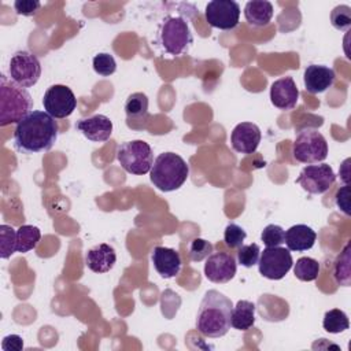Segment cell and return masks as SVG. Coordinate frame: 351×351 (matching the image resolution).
Here are the masks:
<instances>
[{
	"instance_id": "1",
	"label": "cell",
	"mask_w": 351,
	"mask_h": 351,
	"mask_svg": "<svg viewBox=\"0 0 351 351\" xmlns=\"http://www.w3.org/2000/svg\"><path fill=\"white\" fill-rule=\"evenodd\" d=\"M58 122L45 111L33 110L16 123L14 145L22 154H38L49 151L56 143Z\"/></svg>"
},
{
	"instance_id": "2",
	"label": "cell",
	"mask_w": 351,
	"mask_h": 351,
	"mask_svg": "<svg viewBox=\"0 0 351 351\" xmlns=\"http://www.w3.org/2000/svg\"><path fill=\"white\" fill-rule=\"evenodd\" d=\"M233 310L232 300L217 289H210L204 293L197 315L196 329L210 339L225 336L230 329V315Z\"/></svg>"
},
{
	"instance_id": "3",
	"label": "cell",
	"mask_w": 351,
	"mask_h": 351,
	"mask_svg": "<svg viewBox=\"0 0 351 351\" xmlns=\"http://www.w3.org/2000/svg\"><path fill=\"white\" fill-rule=\"evenodd\" d=\"M33 108L30 93L10 77L0 75V126L18 123Z\"/></svg>"
},
{
	"instance_id": "4",
	"label": "cell",
	"mask_w": 351,
	"mask_h": 351,
	"mask_svg": "<svg viewBox=\"0 0 351 351\" xmlns=\"http://www.w3.org/2000/svg\"><path fill=\"white\" fill-rule=\"evenodd\" d=\"M189 176V166L174 152H163L156 156L149 170V180L162 192L180 189Z\"/></svg>"
},
{
	"instance_id": "5",
	"label": "cell",
	"mask_w": 351,
	"mask_h": 351,
	"mask_svg": "<svg viewBox=\"0 0 351 351\" xmlns=\"http://www.w3.org/2000/svg\"><path fill=\"white\" fill-rule=\"evenodd\" d=\"M156 41L165 53L181 56L193 44V36L188 22L182 16L169 15L159 25Z\"/></svg>"
},
{
	"instance_id": "6",
	"label": "cell",
	"mask_w": 351,
	"mask_h": 351,
	"mask_svg": "<svg viewBox=\"0 0 351 351\" xmlns=\"http://www.w3.org/2000/svg\"><path fill=\"white\" fill-rule=\"evenodd\" d=\"M292 155L300 163H318L328 156L326 138L314 128H304L298 132L293 145Z\"/></svg>"
},
{
	"instance_id": "7",
	"label": "cell",
	"mask_w": 351,
	"mask_h": 351,
	"mask_svg": "<svg viewBox=\"0 0 351 351\" xmlns=\"http://www.w3.org/2000/svg\"><path fill=\"white\" fill-rule=\"evenodd\" d=\"M117 159L122 169L130 174H147L154 163L152 148L143 140L122 143L117 151Z\"/></svg>"
},
{
	"instance_id": "8",
	"label": "cell",
	"mask_w": 351,
	"mask_h": 351,
	"mask_svg": "<svg viewBox=\"0 0 351 351\" xmlns=\"http://www.w3.org/2000/svg\"><path fill=\"white\" fill-rule=\"evenodd\" d=\"M8 73L15 84L23 88H30L40 80L41 64L34 53L29 51H16L10 59Z\"/></svg>"
},
{
	"instance_id": "9",
	"label": "cell",
	"mask_w": 351,
	"mask_h": 351,
	"mask_svg": "<svg viewBox=\"0 0 351 351\" xmlns=\"http://www.w3.org/2000/svg\"><path fill=\"white\" fill-rule=\"evenodd\" d=\"M293 259L291 251L284 247H266L258 261L259 273L269 280H281L291 270Z\"/></svg>"
},
{
	"instance_id": "10",
	"label": "cell",
	"mask_w": 351,
	"mask_h": 351,
	"mask_svg": "<svg viewBox=\"0 0 351 351\" xmlns=\"http://www.w3.org/2000/svg\"><path fill=\"white\" fill-rule=\"evenodd\" d=\"M43 106L45 112L56 119H63L70 117L75 107L77 99L74 92L66 85H52L49 86L43 97Z\"/></svg>"
},
{
	"instance_id": "11",
	"label": "cell",
	"mask_w": 351,
	"mask_h": 351,
	"mask_svg": "<svg viewBox=\"0 0 351 351\" xmlns=\"http://www.w3.org/2000/svg\"><path fill=\"white\" fill-rule=\"evenodd\" d=\"M336 174L333 169L326 165H308L302 169L299 177L296 178V184H299L306 192L311 195L325 193L335 182Z\"/></svg>"
},
{
	"instance_id": "12",
	"label": "cell",
	"mask_w": 351,
	"mask_h": 351,
	"mask_svg": "<svg viewBox=\"0 0 351 351\" xmlns=\"http://www.w3.org/2000/svg\"><path fill=\"white\" fill-rule=\"evenodd\" d=\"M240 5L233 0H213L206 5V21L219 30H232L240 21Z\"/></svg>"
},
{
	"instance_id": "13",
	"label": "cell",
	"mask_w": 351,
	"mask_h": 351,
	"mask_svg": "<svg viewBox=\"0 0 351 351\" xmlns=\"http://www.w3.org/2000/svg\"><path fill=\"white\" fill-rule=\"evenodd\" d=\"M237 270L234 258L226 252H214L207 256L204 263V276L215 284L229 282Z\"/></svg>"
},
{
	"instance_id": "14",
	"label": "cell",
	"mask_w": 351,
	"mask_h": 351,
	"mask_svg": "<svg viewBox=\"0 0 351 351\" xmlns=\"http://www.w3.org/2000/svg\"><path fill=\"white\" fill-rule=\"evenodd\" d=\"M262 134L261 129L252 122H241L234 126L230 134V144L236 152L254 154L258 149Z\"/></svg>"
},
{
	"instance_id": "15",
	"label": "cell",
	"mask_w": 351,
	"mask_h": 351,
	"mask_svg": "<svg viewBox=\"0 0 351 351\" xmlns=\"http://www.w3.org/2000/svg\"><path fill=\"white\" fill-rule=\"evenodd\" d=\"M299 99V89L292 77L276 80L270 86V101L278 110H292Z\"/></svg>"
},
{
	"instance_id": "16",
	"label": "cell",
	"mask_w": 351,
	"mask_h": 351,
	"mask_svg": "<svg viewBox=\"0 0 351 351\" xmlns=\"http://www.w3.org/2000/svg\"><path fill=\"white\" fill-rule=\"evenodd\" d=\"M75 128L90 141L104 143L111 137L112 122L103 114H95L89 118L80 119Z\"/></svg>"
},
{
	"instance_id": "17",
	"label": "cell",
	"mask_w": 351,
	"mask_h": 351,
	"mask_svg": "<svg viewBox=\"0 0 351 351\" xmlns=\"http://www.w3.org/2000/svg\"><path fill=\"white\" fill-rule=\"evenodd\" d=\"M333 69L324 64H310L306 67L303 74L304 88L308 93L317 95L329 89L335 82Z\"/></svg>"
},
{
	"instance_id": "18",
	"label": "cell",
	"mask_w": 351,
	"mask_h": 351,
	"mask_svg": "<svg viewBox=\"0 0 351 351\" xmlns=\"http://www.w3.org/2000/svg\"><path fill=\"white\" fill-rule=\"evenodd\" d=\"M151 259L155 270L163 278H173L181 270V256L173 248L158 245L154 248Z\"/></svg>"
},
{
	"instance_id": "19",
	"label": "cell",
	"mask_w": 351,
	"mask_h": 351,
	"mask_svg": "<svg viewBox=\"0 0 351 351\" xmlns=\"http://www.w3.org/2000/svg\"><path fill=\"white\" fill-rule=\"evenodd\" d=\"M117 262L115 250L106 243L97 244L88 250L85 255V263L93 273H107Z\"/></svg>"
},
{
	"instance_id": "20",
	"label": "cell",
	"mask_w": 351,
	"mask_h": 351,
	"mask_svg": "<svg viewBox=\"0 0 351 351\" xmlns=\"http://www.w3.org/2000/svg\"><path fill=\"white\" fill-rule=\"evenodd\" d=\"M317 240V233L313 230V228L304 225V223H298L291 226L285 232V244L289 251H307L313 248L314 243Z\"/></svg>"
},
{
	"instance_id": "21",
	"label": "cell",
	"mask_w": 351,
	"mask_h": 351,
	"mask_svg": "<svg viewBox=\"0 0 351 351\" xmlns=\"http://www.w3.org/2000/svg\"><path fill=\"white\" fill-rule=\"evenodd\" d=\"M128 125L130 128H134L136 122H147L149 118L148 114V97L143 92H134L128 96L125 106H123Z\"/></svg>"
},
{
	"instance_id": "22",
	"label": "cell",
	"mask_w": 351,
	"mask_h": 351,
	"mask_svg": "<svg viewBox=\"0 0 351 351\" xmlns=\"http://www.w3.org/2000/svg\"><path fill=\"white\" fill-rule=\"evenodd\" d=\"M244 16L252 26H266L273 18V5L266 0H251L244 7Z\"/></svg>"
},
{
	"instance_id": "23",
	"label": "cell",
	"mask_w": 351,
	"mask_h": 351,
	"mask_svg": "<svg viewBox=\"0 0 351 351\" xmlns=\"http://www.w3.org/2000/svg\"><path fill=\"white\" fill-rule=\"evenodd\" d=\"M255 303L250 300H239L233 306L230 315V325L237 330H248L255 324Z\"/></svg>"
},
{
	"instance_id": "24",
	"label": "cell",
	"mask_w": 351,
	"mask_h": 351,
	"mask_svg": "<svg viewBox=\"0 0 351 351\" xmlns=\"http://www.w3.org/2000/svg\"><path fill=\"white\" fill-rule=\"evenodd\" d=\"M41 239V230L34 225H22L16 229V251L26 254L34 250Z\"/></svg>"
},
{
	"instance_id": "25",
	"label": "cell",
	"mask_w": 351,
	"mask_h": 351,
	"mask_svg": "<svg viewBox=\"0 0 351 351\" xmlns=\"http://www.w3.org/2000/svg\"><path fill=\"white\" fill-rule=\"evenodd\" d=\"M350 243L346 244L340 255L335 261V269H333V277L339 285L350 287L351 284V270H350Z\"/></svg>"
},
{
	"instance_id": "26",
	"label": "cell",
	"mask_w": 351,
	"mask_h": 351,
	"mask_svg": "<svg viewBox=\"0 0 351 351\" xmlns=\"http://www.w3.org/2000/svg\"><path fill=\"white\" fill-rule=\"evenodd\" d=\"M322 326L329 333H341L350 328V321L347 314L340 308H330L325 313L322 319Z\"/></svg>"
},
{
	"instance_id": "27",
	"label": "cell",
	"mask_w": 351,
	"mask_h": 351,
	"mask_svg": "<svg viewBox=\"0 0 351 351\" xmlns=\"http://www.w3.org/2000/svg\"><path fill=\"white\" fill-rule=\"evenodd\" d=\"M293 274L300 281H314L319 274V263L314 258L302 256L293 265Z\"/></svg>"
},
{
	"instance_id": "28",
	"label": "cell",
	"mask_w": 351,
	"mask_h": 351,
	"mask_svg": "<svg viewBox=\"0 0 351 351\" xmlns=\"http://www.w3.org/2000/svg\"><path fill=\"white\" fill-rule=\"evenodd\" d=\"M16 251V230L10 225L0 226V256L8 259Z\"/></svg>"
},
{
	"instance_id": "29",
	"label": "cell",
	"mask_w": 351,
	"mask_h": 351,
	"mask_svg": "<svg viewBox=\"0 0 351 351\" xmlns=\"http://www.w3.org/2000/svg\"><path fill=\"white\" fill-rule=\"evenodd\" d=\"M330 23L337 30L348 32L351 27V8L346 4L335 7L330 12Z\"/></svg>"
},
{
	"instance_id": "30",
	"label": "cell",
	"mask_w": 351,
	"mask_h": 351,
	"mask_svg": "<svg viewBox=\"0 0 351 351\" xmlns=\"http://www.w3.org/2000/svg\"><path fill=\"white\" fill-rule=\"evenodd\" d=\"M92 64H93V70L99 75H103V77H110L117 70V62H115L114 56L111 53H107V52H101V53L95 55V58L92 60Z\"/></svg>"
},
{
	"instance_id": "31",
	"label": "cell",
	"mask_w": 351,
	"mask_h": 351,
	"mask_svg": "<svg viewBox=\"0 0 351 351\" xmlns=\"http://www.w3.org/2000/svg\"><path fill=\"white\" fill-rule=\"evenodd\" d=\"M237 262L244 267H252L258 265L259 256H261V248L256 243L251 244H243L240 248H237Z\"/></svg>"
},
{
	"instance_id": "32",
	"label": "cell",
	"mask_w": 351,
	"mask_h": 351,
	"mask_svg": "<svg viewBox=\"0 0 351 351\" xmlns=\"http://www.w3.org/2000/svg\"><path fill=\"white\" fill-rule=\"evenodd\" d=\"M261 240L266 247H280L285 241V230L280 225L270 223L262 230Z\"/></svg>"
},
{
	"instance_id": "33",
	"label": "cell",
	"mask_w": 351,
	"mask_h": 351,
	"mask_svg": "<svg viewBox=\"0 0 351 351\" xmlns=\"http://www.w3.org/2000/svg\"><path fill=\"white\" fill-rule=\"evenodd\" d=\"M213 244L204 239L196 237L189 243V248H188V254L191 261L193 262H200L203 259H206L208 255L213 254Z\"/></svg>"
},
{
	"instance_id": "34",
	"label": "cell",
	"mask_w": 351,
	"mask_h": 351,
	"mask_svg": "<svg viewBox=\"0 0 351 351\" xmlns=\"http://www.w3.org/2000/svg\"><path fill=\"white\" fill-rule=\"evenodd\" d=\"M245 237H247V233L240 225L234 222H230L226 225L223 232V241L229 248H240Z\"/></svg>"
},
{
	"instance_id": "35",
	"label": "cell",
	"mask_w": 351,
	"mask_h": 351,
	"mask_svg": "<svg viewBox=\"0 0 351 351\" xmlns=\"http://www.w3.org/2000/svg\"><path fill=\"white\" fill-rule=\"evenodd\" d=\"M41 8V3L37 0H16L14 3V10L18 15L33 16Z\"/></svg>"
},
{
	"instance_id": "36",
	"label": "cell",
	"mask_w": 351,
	"mask_h": 351,
	"mask_svg": "<svg viewBox=\"0 0 351 351\" xmlns=\"http://www.w3.org/2000/svg\"><path fill=\"white\" fill-rule=\"evenodd\" d=\"M335 200H336V206L346 214V215H351V207H350V185H343L336 196H335Z\"/></svg>"
},
{
	"instance_id": "37",
	"label": "cell",
	"mask_w": 351,
	"mask_h": 351,
	"mask_svg": "<svg viewBox=\"0 0 351 351\" xmlns=\"http://www.w3.org/2000/svg\"><path fill=\"white\" fill-rule=\"evenodd\" d=\"M1 348L4 351H22L23 340L19 335H8L1 341Z\"/></svg>"
},
{
	"instance_id": "38",
	"label": "cell",
	"mask_w": 351,
	"mask_h": 351,
	"mask_svg": "<svg viewBox=\"0 0 351 351\" xmlns=\"http://www.w3.org/2000/svg\"><path fill=\"white\" fill-rule=\"evenodd\" d=\"M350 162H351V159L347 158L340 165V169H339V178L344 182V185H347L350 182Z\"/></svg>"
}]
</instances>
